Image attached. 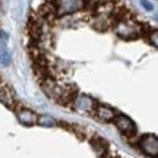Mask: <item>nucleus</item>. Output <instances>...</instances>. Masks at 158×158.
<instances>
[{
  "instance_id": "obj_6",
  "label": "nucleus",
  "mask_w": 158,
  "mask_h": 158,
  "mask_svg": "<svg viewBox=\"0 0 158 158\" xmlns=\"http://www.w3.org/2000/svg\"><path fill=\"white\" fill-rule=\"evenodd\" d=\"M76 98H78V89H76V86H68V88H63V92L60 98H59V102L62 104V106H73L75 101H76Z\"/></svg>"
},
{
  "instance_id": "obj_10",
  "label": "nucleus",
  "mask_w": 158,
  "mask_h": 158,
  "mask_svg": "<svg viewBox=\"0 0 158 158\" xmlns=\"http://www.w3.org/2000/svg\"><path fill=\"white\" fill-rule=\"evenodd\" d=\"M97 116L104 122H111V120H116V117H117L116 111L113 108L107 107V106H98L97 107Z\"/></svg>"
},
{
  "instance_id": "obj_11",
  "label": "nucleus",
  "mask_w": 158,
  "mask_h": 158,
  "mask_svg": "<svg viewBox=\"0 0 158 158\" xmlns=\"http://www.w3.org/2000/svg\"><path fill=\"white\" fill-rule=\"evenodd\" d=\"M92 27L95 29H98V31H104V29H107L110 27V22H108V19L106 16H97L94 18Z\"/></svg>"
},
{
  "instance_id": "obj_3",
  "label": "nucleus",
  "mask_w": 158,
  "mask_h": 158,
  "mask_svg": "<svg viewBox=\"0 0 158 158\" xmlns=\"http://www.w3.org/2000/svg\"><path fill=\"white\" fill-rule=\"evenodd\" d=\"M114 124H116V127H117L124 136H127V138L136 136V126L127 116L118 114L117 117H116V120H114Z\"/></svg>"
},
{
  "instance_id": "obj_14",
  "label": "nucleus",
  "mask_w": 158,
  "mask_h": 158,
  "mask_svg": "<svg viewBox=\"0 0 158 158\" xmlns=\"http://www.w3.org/2000/svg\"><path fill=\"white\" fill-rule=\"evenodd\" d=\"M2 63H3V66H6L9 63V56H7V53L5 50H2Z\"/></svg>"
},
{
  "instance_id": "obj_13",
  "label": "nucleus",
  "mask_w": 158,
  "mask_h": 158,
  "mask_svg": "<svg viewBox=\"0 0 158 158\" xmlns=\"http://www.w3.org/2000/svg\"><path fill=\"white\" fill-rule=\"evenodd\" d=\"M148 38H149V41H151L155 47H158V31H152Z\"/></svg>"
},
{
  "instance_id": "obj_2",
  "label": "nucleus",
  "mask_w": 158,
  "mask_h": 158,
  "mask_svg": "<svg viewBox=\"0 0 158 158\" xmlns=\"http://www.w3.org/2000/svg\"><path fill=\"white\" fill-rule=\"evenodd\" d=\"M138 147L142 149V152L148 157L158 158V139L154 135H143L138 142Z\"/></svg>"
},
{
  "instance_id": "obj_1",
  "label": "nucleus",
  "mask_w": 158,
  "mask_h": 158,
  "mask_svg": "<svg viewBox=\"0 0 158 158\" xmlns=\"http://www.w3.org/2000/svg\"><path fill=\"white\" fill-rule=\"evenodd\" d=\"M114 31L118 37H122L124 40H132L136 38L138 35L142 34L141 29V23L139 22H133V21H122L113 25Z\"/></svg>"
},
{
  "instance_id": "obj_7",
  "label": "nucleus",
  "mask_w": 158,
  "mask_h": 158,
  "mask_svg": "<svg viewBox=\"0 0 158 158\" xmlns=\"http://www.w3.org/2000/svg\"><path fill=\"white\" fill-rule=\"evenodd\" d=\"M2 102H3V106H6V107L10 108V110H15V108H16L15 94H13V91H12L9 86H6V85L2 86Z\"/></svg>"
},
{
  "instance_id": "obj_16",
  "label": "nucleus",
  "mask_w": 158,
  "mask_h": 158,
  "mask_svg": "<svg viewBox=\"0 0 158 158\" xmlns=\"http://www.w3.org/2000/svg\"><path fill=\"white\" fill-rule=\"evenodd\" d=\"M155 18H157V21H158V15H157V16H155Z\"/></svg>"
},
{
  "instance_id": "obj_9",
  "label": "nucleus",
  "mask_w": 158,
  "mask_h": 158,
  "mask_svg": "<svg viewBox=\"0 0 158 158\" xmlns=\"http://www.w3.org/2000/svg\"><path fill=\"white\" fill-rule=\"evenodd\" d=\"M91 145L94 148V151L97 152V155H100V157H104L106 154H107V142L104 141L102 138L100 136H94V138H91Z\"/></svg>"
},
{
  "instance_id": "obj_4",
  "label": "nucleus",
  "mask_w": 158,
  "mask_h": 158,
  "mask_svg": "<svg viewBox=\"0 0 158 158\" xmlns=\"http://www.w3.org/2000/svg\"><path fill=\"white\" fill-rule=\"evenodd\" d=\"M85 6V2H76V0H66V2H56V9H57V16L62 15H69L73 12L79 10L81 7Z\"/></svg>"
},
{
  "instance_id": "obj_12",
  "label": "nucleus",
  "mask_w": 158,
  "mask_h": 158,
  "mask_svg": "<svg viewBox=\"0 0 158 158\" xmlns=\"http://www.w3.org/2000/svg\"><path fill=\"white\" fill-rule=\"evenodd\" d=\"M38 123L41 124V126H53L56 122H54V118H51L50 116H41V117L38 118Z\"/></svg>"
},
{
  "instance_id": "obj_8",
  "label": "nucleus",
  "mask_w": 158,
  "mask_h": 158,
  "mask_svg": "<svg viewBox=\"0 0 158 158\" xmlns=\"http://www.w3.org/2000/svg\"><path fill=\"white\" fill-rule=\"evenodd\" d=\"M38 118H40L38 116L34 111H31V110H21V111H18V120L22 124H27V126L38 123Z\"/></svg>"
},
{
  "instance_id": "obj_15",
  "label": "nucleus",
  "mask_w": 158,
  "mask_h": 158,
  "mask_svg": "<svg viewBox=\"0 0 158 158\" xmlns=\"http://www.w3.org/2000/svg\"><path fill=\"white\" fill-rule=\"evenodd\" d=\"M141 5L143 6L147 10H152V9H154V6H152V3H151V2H145V0H142Z\"/></svg>"
},
{
  "instance_id": "obj_5",
  "label": "nucleus",
  "mask_w": 158,
  "mask_h": 158,
  "mask_svg": "<svg viewBox=\"0 0 158 158\" xmlns=\"http://www.w3.org/2000/svg\"><path fill=\"white\" fill-rule=\"evenodd\" d=\"M73 107L76 108V110H79V111L89 113V111H92L94 108L97 110V107H98V106H95V101H94L91 97H88V95H79L78 98H76V101H75Z\"/></svg>"
}]
</instances>
